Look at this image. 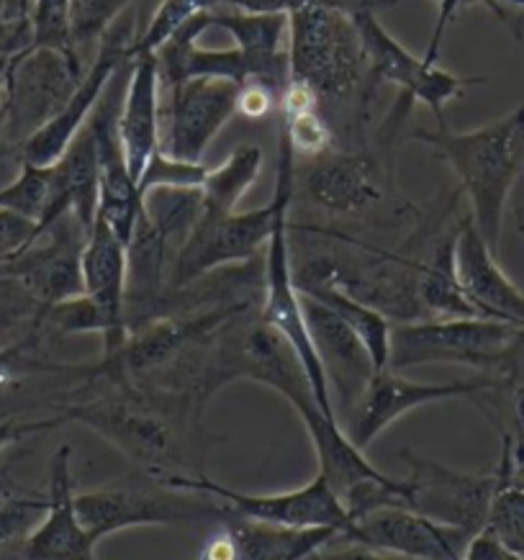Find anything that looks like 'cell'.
Segmentation results:
<instances>
[{
	"instance_id": "cell-15",
	"label": "cell",
	"mask_w": 524,
	"mask_h": 560,
	"mask_svg": "<svg viewBox=\"0 0 524 560\" xmlns=\"http://www.w3.org/2000/svg\"><path fill=\"white\" fill-rule=\"evenodd\" d=\"M98 540L78 517L75 478H72V447L60 445L49 460L47 514L34 533L19 545L13 560H98Z\"/></svg>"
},
{
	"instance_id": "cell-45",
	"label": "cell",
	"mask_w": 524,
	"mask_h": 560,
	"mask_svg": "<svg viewBox=\"0 0 524 560\" xmlns=\"http://www.w3.org/2000/svg\"><path fill=\"white\" fill-rule=\"evenodd\" d=\"M196 560H240L237 540H234V535L229 533L226 527H221L219 533L203 545L201 556H198Z\"/></svg>"
},
{
	"instance_id": "cell-28",
	"label": "cell",
	"mask_w": 524,
	"mask_h": 560,
	"mask_svg": "<svg viewBox=\"0 0 524 560\" xmlns=\"http://www.w3.org/2000/svg\"><path fill=\"white\" fill-rule=\"evenodd\" d=\"M217 9H221V0H162L150 21H147L144 32L137 36L135 47H131V57L154 55L188 21Z\"/></svg>"
},
{
	"instance_id": "cell-11",
	"label": "cell",
	"mask_w": 524,
	"mask_h": 560,
	"mask_svg": "<svg viewBox=\"0 0 524 560\" xmlns=\"http://www.w3.org/2000/svg\"><path fill=\"white\" fill-rule=\"evenodd\" d=\"M401 458L409 466V476L404 478L409 510L468 535L486 529L497 489V468L486 474H463L415 451H401Z\"/></svg>"
},
{
	"instance_id": "cell-33",
	"label": "cell",
	"mask_w": 524,
	"mask_h": 560,
	"mask_svg": "<svg viewBox=\"0 0 524 560\" xmlns=\"http://www.w3.org/2000/svg\"><path fill=\"white\" fill-rule=\"evenodd\" d=\"M280 131L286 135L293 154H304V158L314 160L331 150V129L327 119L319 114V108L283 114Z\"/></svg>"
},
{
	"instance_id": "cell-44",
	"label": "cell",
	"mask_w": 524,
	"mask_h": 560,
	"mask_svg": "<svg viewBox=\"0 0 524 560\" xmlns=\"http://www.w3.org/2000/svg\"><path fill=\"white\" fill-rule=\"evenodd\" d=\"M509 396V411H512V430H506L514 440L516 460L524 458V386L501 388Z\"/></svg>"
},
{
	"instance_id": "cell-49",
	"label": "cell",
	"mask_w": 524,
	"mask_h": 560,
	"mask_svg": "<svg viewBox=\"0 0 524 560\" xmlns=\"http://www.w3.org/2000/svg\"><path fill=\"white\" fill-rule=\"evenodd\" d=\"M13 3H16L19 21H21V24H24V26H28V13H32V3H34V0H13ZM5 5H9V0H0V28H3Z\"/></svg>"
},
{
	"instance_id": "cell-29",
	"label": "cell",
	"mask_w": 524,
	"mask_h": 560,
	"mask_svg": "<svg viewBox=\"0 0 524 560\" xmlns=\"http://www.w3.org/2000/svg\"><path fill=\"white\" fill-rule=\"evenodd\" d=\"M49 190H51V167H39V165H28V162H21L16 178L0 188V209L32 219L36 221V226H39V221L49 203Z\"/></svg>"
},
{
	"instance_id": "cell-13",
	"label": "cell",
	"mask_w": 524,
	"mask_h": 560,
	"mask_svg": "<svg viewBox=\"0 0 524 560\" xmlns=\"http://www.w3.org/2000/svg\"><path fill=\"white\" fill-rule=\"evenodd\" d=\"M499 388V381L489 378V375H478V378L468 381L419 383L404 378L396 371H381L368 383L356 411L347 417L345 432L360 451H368L381 432H386L391 424L409 411L447 399H478V396L493 394Z\"/></svg>"
},
{
	"instance_id": "cell-19",
	"label": "cell",
	"mask_w": 524,
	"mask_h": 560,
	"mask_svg": "<svg viewBox=\"0 0 524 560\" xmlns=\"http://www.w3.org/2000/svg\"><path fill=\"white\" fill-rule=\"evenodd\" d=\"M455 272L465 299L478 316L524 327V291L501 270L497 253L481 237L470 217H465L457 226Z\"/></svg>"
},
{
	"instance_id": "cell-9",
	"label": "cell",
	"mask_w": 524,
	"mask_h": 560,
	"mask_svg": "<svg viewBox=\"0 0 524 560\" xmlns=\"http://www.w3.org/2000/svg\"><path fill=\"white\" fill-rule=\"evenodd\" d=\"M137 36L139 34H135V21L124 13V16L103 34V39L98 42V51H95V60L91 62V68L85 70V75L80 80L78 91L72 93L68 106L19 147L21 162L51 167L65 152H68L72 139L85 129L88 119L93 116V110L101 103L110 80H114L116 72L124 68V62L131 60V47H135Z\"/></svg>"
},
{
	"instance_id": "cell-53",
	"label": "cell",
	"mask_w": 524,
	"mask_h": 560,
	"mask_svg": "<svg viewBox=\"0 0 524 560\" xmlns=\"http://www.w3.org/2000/svg\"><path fill=\"white\" fill-rule=\"evenodd\" d=\"M260 560H301V558H296V556H270V558H260Z\"/></svg>"
},
{
	"instance_id": "cell-43",
	"label": "cell",
	"mask_w": 524,
	"mask_h": 560,
	"mask_svg": "<svg viewBox=\"0 0 524 560\" xmlns=\"http://www.w3.org/2000/svg\"><path fill=\"white\" fill-rule=\"evenodd\" d=\"M324 560H415L396 556V552H386L379 548H368V545L358 542H331L327 548H322Z\"/></svg>"
},
{
	"instance_id": "cell-47",
	"label": "cell",
	"mask_w": 524,
	"mask_h": 560,
	"mask_svg": "<svg viewBox=\"0 0 524 560\" xmlns=\"http://www.w3.org/2000/svg\"><path fill=\"white\" fill-rule=\"evenodd\" d=\"M478 3H484V5H489V9L497 13V16L504 21L506 26H512V32L516 34V39H522V28L514 24L512 19H509V13H506V9H520V11H524V0H478Z\"/></svg>"
},
{
	"instance_id": "cell-54",
	"label": "cell",
	"mask_w": 524,
	"mask_h": 560,
	"mask_svg": "<svg viewBox=\"0 0 524 560\" xmlns=\"http://www.w3.org/2000/svg\"><path fill=\"white\" fill-rule=\"evenodd\" d=\"M301 560H324V556H322V550H314V552H308V556L301 558Z\"/></svg>"
},
{
	"instance_id": "cell-22",
	"label": "cell",
	"mask_w": 524,
	"mask_h": 560,
	"mask_svg": "<svg viewBox=\"0 0 524 560\" xmlns=\"http://www.w3.org/2000/svg\"><path fill=\"white\" fill-rule=\"evenodd\" d=\"M461 226V224H457ZM457 226L450 230L438 245L432 247L430 257L417 265V299L427 319H465L478 316L468 304L455 272V237Z\"/></svg>"
},
{
	"instance_id": "cell-26",
	"label": "cell",
	"mask_w": 524,
	"mask_h": 560,
	"mask_svg": "<svg viewBox=\"0 0 524 560\" xmlns=\"http://www.w3.org/2000/svg\"><path fill=\"white\" fill-rule=\"evenodd\" d=\"M144 219L167 242L170 253H181L190 234H194L198 217H201V188H152L142 194Z\"/></svg>"
},
{
	"instance_id": "cell-34",
	"label": "cell",
	"mask_w": 524,
	"mask_h": 560,
	"mask_svg": "<svg viewBox=\"0 0 524 560\" xmlns=\"http://www.w3.org/2000/svg\"><path fill=\"white\" fill-rule=\"evenodd\" d=\"M42 327H51L60 335H101L106 331V322L85 293L75 299L60 301L42 314Z\"/></svg>"
},
{
	"instance_id": "cell-16",
	"label": "cell",
	"mask_w": 524,
	"mask_h": 560,
	"mask_svg": "<svg viewBox=\"0 0 524 560\" xmlns=\"http://www.w3.org/2000/svg\"><path fill=\"white\" fill-rule=\"evenodd\" d=\"M463 529L427 520L409 506H379L360 514L342 542H358L415 560H463L470 542Z\"/></svg>"
},
{
	"instance_id": "cell-30",
	"label": "cell",
	"mask_w": 524,
	"mask_h": 560,
	"mask_svg": "<svg viewBox=\"0 0 524 560\" xmlns=\"http://www.w3.org/2000/svg\"><path fill=\"white\" fill-rule=\"evenodd\" d=\"M47 514V493H9L0 499V552L19 550Z\"/></svg>"
},
{
	"instance_id": "cell-31",
	"label": "cell",
	"mask_w": 524,
	"mask_h": 560,
	"mask_svg": "<svg viewBox=\"0 0 524 560\" xmlns=\"http://www.w3.org/2000/svg\"><path fill=\"white\" fill-rule=\"evenodd\" d=\"M139 0H72V39L78 55L103 39V34L129 13Z\"/></svg>"
},
{
	"instance_id": "cell-39",
	"label": "cell",
	"mask_w": 524,
	"mask_h": 560,
	"mask_svg": "<svg viewBox=\"0 0 524 560\" xmlns=\"http://www.w3.org/2000/svg\"><path fill=\"white\" fill-rule=\"evenodd\" d=\"M276 103H280V95L268 88L265 83H257V80H249V83L242 85L240 101H237V114L245 116L249 121L263 119L268 116Z\"/></svg>"
},
{
	"instance_id": "cell-32",
	"label": "cell",
	"mask_w": 524,
	"mask_h": 560,
	"mask_svg": "<svg viewBox=\"0 0 524 560\" xmlns=\"http://www.w3.org/2000/svg\"><path fill=\"white\" fill-rule=\"evenodd\" d=\"M206 175H209V167L203 162H183L158 152L147 162L137 188L139 194H147L152 188H201Z\"/></svg>"
},
{
	"instance_id": "cell-1",
	"label": "cell",
	"mask_w": 524,
	"mask_h": 560,
	"mask_svg": "<svg viewBox=\"0 0 524 560\" xmlns=\"http://www.w3.org/2000/svg\"><path fill=\"white\" fill-rule=\"evenodd\" d=\"M80 399L57 404L55 415L62 422H78L116 447L144 476L162 478L186 474V442L178 422L196 424L198 419L183 404L127 386V383H88Z\"/></svg>"
},
{
	"instance_id": "cell-24",
	"label": "cell",
	"mask_w": 524,
	"mask_h": 560,
	"mask_svg": "<svg viewBox=\"0 0 524 560\" xmlns=\"http://www.w3.org/2000/svg\"><path fill=\"white\" fill-rule=\"evenodd\" d=\"M299 289V285H296ZM301 293H308L316 301H322L324 306H329L339 319H342L347 327H350L356 335L363 340V345L371 352L375 371H388V358H391V319L379 308H373L365 301H360L339 289L335 283H314L299 289Z\"/></svg>"
},
{
	"instance_id": "cell-5",
	"label": "cell",
	"mask_w": 524,
	"mask_h": 560,
	"mask_svg": "<svg viewBox=\"0 0 524 560\" xmlns=\"http://www.w3.org/2000/svg\"><path fill=\"white\" fill-rule=\"evenodd\" d=\"M520 327L484 316L465 319H419L391 327L388 371L419 365H468L491 375L493 365Z\"/></svg>"
},
{
	"instance_id": "cell-17",
	"label": "cell",
	"mask_w": 524,
	"mask_h": 560,
	"mask_svg": "<svg viewBox=\"0 0 524 560\" xmlns=\"http://www.w3.org/2000/svg\"><path fill=\"white\" fill-rule=\"evenodd\" d=\"M306 201L331 217H360L386 198V173L371 152H324L304 175Z\"/></svg>"
},
{
	"instance_id": "cell-23",
	"label": "cell",
	"mask_w": 524,
	"mask_h": 560,
	"mask_svg": "<svg viewBox=\"0 0 524 560\" xmlns=\"http://www.w3.org/2000/svg\"><path fill=\"white\" fill-rule=\"evenodd\" d=\"M501 430V453L497 463V489H493L486 533L524 560V478L516 476L514 440L504 427Z\"/></svg>"
},
{
	"instance_id": "cell-50",
	"label": "cell",
	"mask_w": 524,
	"mask_h": 560,
	"mask_svg": "<svg viewBox=\"0 0 524 560\" xmlns=\"http://www.w3.org/2000/svg\"><path fill=\"white\" fill-rule=\"evenodd\" d=\"M9 57L0 55V124H3V103H5V70H9Z\"/></svg>"
},
{
	"instance_id": "cell-2",
	"label": "cell",
	"mask_w": 524,
	"mask_h": 560,
	"mask_svg": "<svg viewBox=\"0 0 524 560\" xmlns=\"http://www.w3.org/2000/svg\"><path fill=\"white\" fill-rule=\"evenodd\" d=\"M411 139L455 173L476 230L499 253L509 196L524 171V103L486 127L455 131L440 124L438 129H415Z\"/></svg>"
},
{
	"instance_id": "cell-40",
	"label": "cell",
	"mask_w": 524,
	"mask_h": 560,
	"mask_svg": "<svg viewBox=\"0 0 524 560\" xmlns=\"http://www.w3.org/2000/svg\"><path fill=\"white\" fill-rule=\"evenodd\" d=\"M65 424L62 417H49V419H0V453L5 451V447L16 445V442L26 440V438H34V434H42V432H49L55 430V427Z\"/></svg>"
},
{
	"instance_id": "cell-48",
	"label": "cell",
	"mask_w": 524,
	"mask_h": 560,
	"mask_svg": "<svg viewBox=\"0 0 524 560\" xmlns=\"http://www.w3.org/2000/svg\"><path fill=\"white\" fill-rule=\"evenodd\" d=\"M396 3V0H339V5H342L345 11L356 13V11H375L379 5H391Z\"/></svg>"
},
{
	"instance_id": "cell-4",
	"label": "cell",
	"mask_w": 524,
	"mask_h": 560,
	"mask_svg": "<svg viewBox=\"0 0 524 560\" xmlns=\"http://www.w3.org/2000/svg\"><path fill=\"white\" fill-rule=\"evenodd\" d=\"M78 517L95 540L131 527L221 525L229 506L209 493L152 483H108L75 493Z\"/></svg>"
},
{
	"instance_id": "cell-38",
	"label": "cell",
	"mask_w": 524,
	"mask_h": 560,
	"mask_svg": "<svg viewBox=\"0 0 524 560\" xmlns=\"http://www.w3.org/2000/svg\"><path fill=\"white\" fill-rule=\"evenodd\" d=\"M489 378L499 381L501 388L524 386V327L514 331L512 342L501 352Z\"/></svg>"
},
{
	"instance_id": "cell-51",
	"label": "cell",
	"mask_w": 524,
	"mask_h": 560,
	"mask_svg": "<svg viewBox=\"0 0 524 560\" xmlns=\"http://www.w3.org/2000/svg\"><path fill=\"white\" fill-rule=\"evenodd\" d=\"M514 224H516V232L524 237V201L514 209Z\"/></svg>"
},
{
	"instance_id": "cell-25",
	"label": "cell",
	"mask_w": 524,
	"mask_h": 560,
	"mask_svg": "<svg viewBox=\"0 0 524 560\" xmlns=\"http://www.w3.org/2000/svg\"><path fill=\"white\" fill-rule=\"evenodd\" d=\"M263 171V150L257 144H242L219 167H209L201 186V217L219 219L237 211V203L253 188Z\"/></svg>"
},
{
	"instance_id": "cell-7",
	"label": "cell",
	"mask_w": 524,
	"mask_h": 560,
	"mask_svg": "<svg viewBox=\"0 0 524 560\" xmlns=\"http://www.w3.org/2000/svg\"><path fill=\"white\" fill-rule=\"evenodd\" d=\"M83 62L55 49L21 47L9 57L0 135L9 144H24L34 131L68 106L83 80Z\"/></svg>"
},
{
	"instance_id": "cell-46",
	"label": "cell",
	"mask_w": 524,
	"mask_h": 560,
	"mask_svg": "<svg viewBox=\"0 0 524 560\" xmlns=\"http://www.w3.org/2000/svg\"><path fill=\"white\" fill-rule=\"evenodd\" d=\"M434 3H438V9H440V19H438V28H434V36H432L430 49H427V57H430V60H438L442 34H445V28H447L450 21L455 19V13L461 11L463 5L476 3V0H434Z\"/></svg>"
},
{
	"instance_id": "cell-12",
	"label": "cell",
	"mask_w": 524,
	"mask_h": 560,
	"mask_svg": "<svg viewBox=\"0 0 524 560\" xmlns=\"http://www.w3.org/2000/svg\"><path fill=\"white\" fill-rule=\"evenodd\" d=\"M240 91V83L224 78H190L167 91L160 152L183 162H203L213 139L237 114Z\"/></svg>"
},
{
	"instance_id": "cell-14",
	"label": "cell",
	"mask_w": 524,
	"mask_h": 560,
	"mask_svg": "<svg viewBox=\"0 0 524 560\" xmlns=\"http://www.w3.org/2000/svg\"><path fill=\"white\" fill-rule=\"evenodd\" d=\"M301 306H304L308 337H312L316 355L327 373L331 404H335L337 419L342 424V419L356 411L368 383L379 371H375L363 340L329 306H324L308 293H301Z\"/></svg>"
},
{
	"instance_id": "cell-18",
	"label": "cell",
	"mask_w": 524,
	"mask_h": 560,
	"mask_svg": "<svg viewBox=\"0 0 524 560\" xmlns=\"http://www.w3.org/2000/svg\"><path fill=\"white\" fill-rule=\"evenodd\" d=\"M80 272H83V293L98 306L106 322L103 331V355H110L127 342V245L116 237L103 219H95L88 232L83 253H80Z\"/></svg>"
},
{
	"instance_id": "cell-56",
	"label": "cell",
	"mask_w": 524,
	"mask_h": 560,
	"mask_svg": "<svg viewBox=\"0 0 524 560\" xmlns=\"http://www.w3.org/2000/svg\"><path fill=\"white\" fill-rule=\"evenodd\" d=\"M0 560H3V558H0ZM5 560H13V558H5Z\"/></svg>"
},
{
	"instance_id": "cell-36",
	"label": "cell",
	"mask_w": 524,
	"mask_h": 560,
	"mask_svg": "<svg viewBox=\"0 0 524 560\" xmlns=\"http://www.w3.org/2000/svg\"><path fill=\"white\" fill-rule=\"evenodd\" d=\"M24 324L36 331L42 329L39 306H36V301L21 289L16 280L0 276V340L11 335L13 329L24 327Z\"/></svg>"
},
{
	"instance_id": "cell-20",
	"label": "cell",
	"mask_w": 524,
	"mask_h": 560,
	"mask_svg": "<svg viewBox=\"0 0 524 560\" xmlns=\"http://www.w3.org/2000/svg\"><path fill=\"white\" fill-rule=\"evenodd\" d=\"M119 139L131 178L139 183L162 139V80L154 55L131 57L119 108Z\"/></svg>"
},
{
	"instance_id": "cell-37",
	"label": "cell",
	"mask_w": 524,
	"mask_h": 560,
	"mask_svg": "<svg viewBox=\"0 0 524 560\" xmlns=\"http://www.w3.org/2000/svg\"><path fill=\"white\" fill-rule=\"evenodd\" d=\"M42 240L36 221L19 217V213L0 209V270L19 260Z\"/></svg>"
},
{
	"instance_id": "cell-21",
	"label": "cell",
	"mask_w": 524,
	"mask_h": 560,
	"mask_svg": "<svg viewBox=\"0 0 524 560\" xmlns=\"http://www.w3.org/2000/svg\"><path fill=\"white\" fill-rule=\"evenodd\" d=\"M211 26L224 28L234 47L255 65L257 83L272 88L278 95L291 80L288 65V16L286 13H247L237 9L211 11Z\"/></svg>"
},
{
	"instance_id": "cell-27",
	"label": "cell",
	"mask_w": 524,
	"mask_h": 560,
	"mask_svg": "<svg viewBox=\"0 0 524 560\" xmlns=\"http://www.w3.org/2000/svg\"><path fill=\"white\" fill-rule=\"evenodd\" d=\"M26 47L55 49L72 60H83L72 39V0H34Z\"/></svg>"
},
{
	"instance_id": "cell-58",
	"label": "cell",
	"mask_w": 524,
	"mask_h": 560,
	"mask_svg": "<svg viewBox=\"0 0 524 560\" xmlns=\"http://www.w3.org/2000/svg\"><path fill=\"white\" fill-rule=\"evenodd\" d=\"M0 499H3V497H0Z\"/></svg>"
},
{
	"instance_id": "cell-10",
	"label": "cell",
	"mask_w": 524,
	"mask_h": 560,
	"mask_svg": "<svg viewBox=\"0 0 524 560\" xmlns=\"http://www.w3.org/2000/svg\"><path fill=\"white\" fill-rule=\"evenodd\" d=\"M272 224H276V198H270V203H265L263 209L201 219L170 265L167 293L188 289L229 265L253 262L260 249L268 247Z\"/></svg>"
},
{
	"instance_id": "cell-59",
	"label": "cell",
	"mask_w": 524,
	"mask_h": 560,
	"mask_svg": "<svg viewBox=\"0 0 524 560\" xmlns=\"http://www.w3.org/2000/svg\"><path fill=\"white\" fill-rule=\"evenodd\" d=\"M476 3H478V0H476Z\"/></svg>"
},
{
	"instance_id": "cell-3",
	"label": "cell",
	"mask_w": 524,
	"mask_h": 560,
	"mask_svg": "<svg viewBox=\"0 0 524 560\" xmlns=\"http://www.w3.org/2000/svg\"><path fill=\"white\" fill-rule=\"evenodd\" d=\"M291 80L304 83L319 101L350 98L368 72L363 42L352 13L335 3H312L288 16Z\"/></svg>"
},
{
	"instance_id": "cell-8",
	"label": "cell",
	"mask_w": 524,
	"mask_h": 560,
	"mask_svg": "<svg viewBox=\"0 0 524 560\" xmlns=\"http://www.w3.org/2000/svg\"><path fill=\"white\" fill-rule=\"evenodd\" d=\"M352 21H356L360 42H363L368 75L379 83L396 85L409 103H424L438 119V127L445 124L442 110L450 101L463 98L465 91L486 83V78H461L440 68L438 60L411 55L375 19V11H356Z\"/></svg>"
},
{
	"instance_id": "cell-42",
	"label": "cell",
	"mask_w": 524,
	"mask_h": 560,
	"mask_svg": "<svg viewBox=\"0 0 524 560\" xmlns=\"http://www.w3.org/2000/svg\"><path fill=\"white\" fill-rule=\"evenodd\" d=\"M463 560H522L514 550H509L504 542H499L491 533H481L470 537L468 548L463 552Z\"/></svg>"
},
{
	"instance_id": "cell-41",
	"label": "cell",
	"mask_w": 524,
	"mask_h": 560,
	"mask_svg": "<svg viewBox=\"0 0 524 560\" xmlns=\"http://www.w3.org/2000/svg\"><path fill=\"white\" fill-rule=\"evenodd\" d=\"M312 3L339 5V0H221L224 9H237L247 13H286V16H291L293 11L304 9V5H312ZM339 9H342V5H339Z\"/></svg>"
},
{
	"instance_id": "cell-35",
	"label": "cell",
	"mask_w": 524,
	"mask_h": 560,
	"mask_svg": "<svg viewBox=\"0 0 524 560\" xmlns=\"http://www.w3.org/2000/svg\"><path fill=\"white\" fill-rule=\"evenodd\" d=\"M36 335H28L24 340L0 345V390H5L13 383L32 373H57V371H70L72 365H55L47 360L34 355Z\"/></svg>"
},
{
	"instance_id": "cell-52",
	"label": "cell",
	"mask_w": 524,
	"mask_h": 560,
	"mask_svg": "<svg viewBox=\"0 0 524 560\" xmlns=\"http://www.w3.org/2000/svg\"><path fill=\"white\" fill-rule=\"evenodd\" d=\"M9 493H19V491L13 489L9 481H3V478H0V497H9Z\"/></svg>"
},
{
	"instance_id": "cell-57",
	"label": "cell",
	"mask_w": 524,
	"mask_h": 560,
	"mask_svg": "<svg viewBox=\"0 0 524 560\" xmlns=\"http://www.w3.org/2000/svg\"><path fill=\"white\" fill-rule=\"evenodd\" d=\"M0 394H3V390H0Z\"/></svg>"
},
{
	"instance_id": "cell-6",
	"label": "cell",
	"mask_w": 524,
	"mask_h": 560,
	"mask_svg": "<svg viewBox=\"0 0 524 560\" xmlns=\"http://www.w3.org/2000/svg\"><path fill=\"white\" fill-rule=\"evenodd\" d=\"M158 483L181 491L209 493V497L224 501L229 510L240 514V517L268 522V525L291 529H335L339 535L337 542L347 540L352 525H356V520L347 512L342 499L337 497V491L331 489L322 474H316L306 486L278 493L234 491L229 486L211 481V478L188 474L167 476Z\"/></svg>"
},
{
	"instance_id": "cell-55",
	"label": "cell",
	"mask_w": 524,
	"mask_h": 560,
	"mask_svg": "<svg viewBox=\"0 0 524 560\" xmlns=\"http://www.w3.org/2000/svg\"><path fill=\"white\" fill-rule=\"evenodd\" d=\"M516 476L524 478V458H522V460H516Z\"/></svg>"
}]
</instances>
